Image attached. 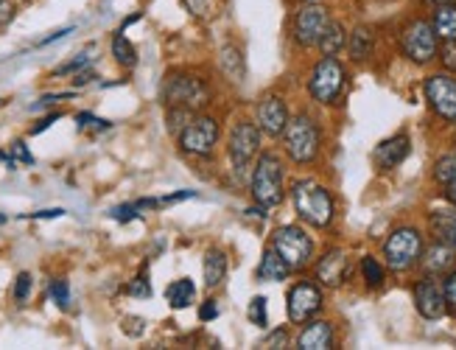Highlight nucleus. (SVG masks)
Listing matches in <instances>:
<instances>
[{"label":"nucleus","instance_id":"nucleus-48","mask_svg":"<svg viewBox=\"0 0 456 350\" xmlns=\"http://www.w3.org/2000/svg\"><path fill=\"white\" fill-rule=\"evenodd\" d=\"M93 79H95V73H93L90 68H85V70L73 73V85H76V87H85V85H90Z\"/></svg>","mask_w":456,"mask_h":350},{"label":"nucleus","instance_id":"nucleus-41","mask_svg":"<svg viewBox=\"0 0 456 350\" xmlns=\"http://www.w3.org/2000/svg\"><path fill=\"white\" fill-rule=\"evenodd\" d=\"M12 158H14V163L34 166V154L28 151V146H26L23 141H14V143H12Z\"/></svg>","mask_w":456,"mask_h":350},{"label":"nucleus","instance_id":"nucleus-13","mask_svg":"<svg viewBox=\"0 0 456 350\" xmlns=\"http://www.w3.org/2000/svg\"><path fill=\"white\" fill-rule=\"evenodd\" d=\"M423 95L428 110L448 126H456V76L448 70L428 73L423 79Z\"/></svg>","mask_w":456,"mask_h":350},{"label":"nucleus","instance_id":"nucleus-18","mask_svg":"<svg viewBox=\"0 0 456 350\" xmlns=\"http://www.w3.org/2000/svg\"><path fill=\"white\" fill-rule=\"evenodd\" d=\"M411 154V138L406 132L392 134V138L381 141L372 151V163L379 171H395Z\"/></svg>","mask_w":456,"mask_h":350},{"label":"nucleus","instance_id":"nucleus-28","mask_svg":"<svg viewBox=\"0 0 456 350\" xmlns=\"http://www.w3.org/2000/svg\"><path fill=\"white\" fill-rule=\"evenodd\" d=\"M219 68H222V73L227 76L230 82H244L247 65H244L241 48H238V45H224L219 51Z\"/></svg>","mask_w":456,"mask_h":350},{"label":"nucleus","instance_id":"nucleus-52","mask_svg":"<svg viewBox=\"0 0 456 350\" xmlns=\"http://www.w3.org/2000/svg\"><path fill=\"white\" fill-rule=\"evenodd\" d=\"M4 222H6V216H0V224H4Z\"/></svg>","mask_w":456,"mask_h":350},{"label":"nucleus","instance_id":"nucleus-45","mask_svg":"<svg viewBox=\"0 0 456 350\" xmlns=\"http://www.w3.org/2000/svg\"><path fill=\"white\" fill-rule=\"evenodd\" d=\"M183 6L196 14V17H205L208 14V0H183Z\"/></svg>","mask_w":456,"mask_h":350},{"label":"nucleus","instance_id":"nucleus-17","mask_svg":"<svg viewBox=\"0 0 456 350\" xmlns=\"http://www.w3.org/2000/svg\"><path fill=\"white\" fill-rule=\"evenodd\" d=\"M294 347H300V350H330V347H336V325L330 320H320V317L303 322L300 330H297V337H294Z\"/></svg>","mask_w":456,"mask_h":350},{"label":"nucleus","instance_id":"nucleus-39","mask_svg":"<svg viewBox=\"0 0 456 350\" xmlns=\"http://www.w3.org/2000/svg\"><path fill=\"white\" fill-rule=\"evenodd\" d=\"M121 330L126 337H132V339H137V337H143L146 334V320L143 317H124L121 320Z\"/></svg>","mask_w":456,"mask_h":350},{"label":"nucleus","instance_id":"nucleus-43","mask_svg":"<svg viewBox=\"0 0 456 350\" xmlns=\"http://www.w3.org/2000/svg\"><path fill=\"white\" fill-rule=\"evenodd\" d=\"M219 314H222V308H219V303H216V300H205L200 305V322H213Z\"/></svg>","mask_w":456,"mask_h":350},{"label":"nucleus","instance_id":"nucleus-1","mask_svg":"<svg viewBox=\"0 0 456 350\" xmlns=\"http://www.w3.org/2000/svg\"><path fill=\"white\" fill-rule=\"evenodd\" d=\"M249 193L252 202L264 208H277L286 199V160L281 151L266 149L255 158L249 171Z\"/></svg>","mask_w":456,"mask_h":350},{"label":"nucleus","instance_id":"nucleus-53","mask_svg":"<svg viewBox=\"0 0 456 350\" xmlns=\"http://www.w3.org/2000/svg\"><path fill=\"white\" fill-rule=\"evenodd\" d=\"M0 104H4V102H0Z\"/></svg>","mask_w":456,"mask_h":350},{"label":"nucleus","instance_id":"nucleus-10","mask_svg":"<svg viewBox=\"0 0 456 350\" xmlns=\"http://www.w3.org/2000/svg\"><path fill=\"white\" fill-rule=\"evenodd\" d=\"M261 138H264V132L255 121L235 118V124L230 129V138H227V158H230V166L238 177H241V174L255 163L257 154H261Z\"/></svg>","mask_w":456,"mask_h":350},{"label":"nucleus","instance_id":"nucleus-25","mask_svg":"<svg viewBox=\"0 0 456 350\" xmlns=\"http://www.w3.org/2000/svg\"><path fill=\"white\" fill-rule=\"evenodd\" d=\"M431 26H434V31H437L440 43H451V40H456V4L434 6Z\"/></svg>","mask_w":456,"mask_h":350},{"label":"nucleus","instance_id":"nucleus-26","mask_svg":"<svg viewBox=\"0 0 456 350\" xmlns=\"http://www.w3.org/2000/svg\"><path fill=\"white\" fill-rule=\"evenodd\" d=\"M347 28H345V23L342 20H330L328 23V28H325V34H322V40H320V53L322 56H339L345 48H347Z\"/></svg>","mask_w":456,"mask_h":350},{"label":"nucleus","instance_id":"nucleus-38","mask_svg":"<svg viewBox=\"0 0 456 350\" xmlns=\"http://www.w3.org/2000/svg\"><path fill=\"white\" fill-rule=\"evenodd\" d=\"M440 65H443V70H448V73H453L456 76V40H451V43H440Z\"/></svg>","mask_w":456,"mask_h":350},{"label":"nucleus","instance_id":"nucleus-32","mask_svg":"<svg viewBox=\"0 0 456 350\" xmlns=\"http://www.w3.org/2000/svg\"><path fill=\"white\" fill-rule=\"evenodd\" d=\"M48 295H51V300L56 303V308H62V311H68V308H70V286H68V281H65V278L51 281Z\"/></svg>","mask_w":456,"mask_h":350},{"label":"nucleus","instance_id":"nucleus-20","mask_svg":"<svg viewBox=\"0 0 456 350\" xmlns=\"http://www.w3.org/2000/svg\"><path fill=\"white\" fill-rule=\"evenodd\" d=\"M350 53V60L355 65H364L372 60V53H375V28L367 26V23H359L350 34H347V48Z\"/></svg>","mask_w":456,"mask_h":350},{"label":"nucleus","instance_id":"nucleus-7","mask_svg":"<svg viewBox=\"0 0 456 350\" xmlns=\"http://www.w3.org/2000/svg\"><path fill=\"white\" fill-rule=\"evenodd\" d=\"M347 90V70L336 56H322L308 73V95L320 107H333L342 102Z\"/></svg>","mask_w":456,"mask_h":350},{"label":"nucleus","instance_id":"nucleus-27","mask_svg":"<svg viewBox=\"0 0 456 350\" xmlns=\"http://www.w3.org/2000/svg\"><path fill=\"white\" fill-rule=\"evenodd\" d=\"M166 300L174 311H183L188 305H193L196 300V283L191 278H180V281H171L166 286Z\"/></svg>","mask_w":456,"mask_h":350},{"label":"nucleus","instance_id":"nucleus-36","mask_svg":"<svg viewBox=\"0 0 456 350\" xmlns=\"http://www.w3.org/2000/svg\"><path fill=\"white\" fill-rule=\"evenodd\" d=\"M126 295L129 297H137V300H149L151 297V281H149V275H137L134 281H129V286H126Z\"/></svg>","mask_w":456,"mask_h":350},{"label":"nucleus","instance_id":"nucleus-44","mask_svg":"<svg viewBox=\"0 0 456 350\" xmlns=\"http://www.w3.org/2000/svg\"><path fill=\"white\" fill-rule=\"evenodd\" d=\"M65 210L62 208H48V210H37V213H28L26 219H62Z\"/></svg>","mask_w":456,"mask_h":350},{"label":"nucleus","instance_id":"nucleus-24","mask_svg":"<svg viewBox=\"0 0 456 350\" xmlns=\"http://www.w3.org/2000/svg\"><path fill=\"white\" fill-rule=\"evenodd\" d=\"M289 275H291V269L286 266V261L277 256L272 247H266L261 256V264L255 269V278L266 281V283H283V281H289Z\"/></svg>","mask_w":456,"mask_h":350},{"label":"nucleus","instance_id":"nucleus-21","mask_svg":"<svg viewBox=\"0 0 456 350\" xmlns=\"http://www.w3.org/2000/svg\"><path fill=\"white\" fill-rule=\"evenodd\" d=\"M227 272H230V261H227V252L219 247H210L205 252V261H202V275H205V286L213 291L219 289L227 281Z\"/></svg>","mask_w":456,"mask_h":350},{"label":"nucleus","instance_id":"nucleus-11","mask_svg":"<svg viewBox=\"0 0 456 350\" xmlns=\"http://www.w3.org/2000/svg\"><path fill=\"white\" fill-rule=\"evenodd\" d=\"M325 308V291L320 281H297L286 291V317L291 325H303L314 317H320Z\"/></svg>","mask_w":456,"mask_h":350},{"label":"nucleus","instance_id":"nucleus-31","mask_svg":"<svg viewBox=\"0 0 456 350\" xmlns=\"http://www.w3.org/2000/svg\"><path fill=\"white\" fill-rule=\"evenodd\" d=\"M247 320L257 328H266L269 325V303L264 295H255L247 305Z\"/></svg>","mask_w":456,"mask_h":350},{"label":"nucleus","instance_id":"nucleus-40","mask_svg":"<svg viewBox=\"0 0 456 350\" xmlns=\"http://www.w3.org/2000/svg\"><path fill=\"white\" fill-rule=\"evenodd\" d=\"M445 286V300H448V314L456 317V269H451L448 275L443 278Z\"/></svg>","mask_w":456,"mask_h":350},{"label":"nucleus","instance_id":"nucleus-49","mask_svg":"<svg viewBox=\"0 0 456 350\" xmlns=\"http://www.w3.org/2000/svg\"><path fill=\"white\" fill-rule=\"evenodd\" d=\"M286 339H289V330H286V328H277L274 334H272V337H266L261 345H264V347H272V345H277V342H283V345H286Z\"/></svg>","mask_w":456,"mask_h":350},{"label":"nucleus","instance_id":"nucleus-33","mask_svg":"<svg viewBox=\"0 0 456 350\" xmlns=\"http://www.w3.org/2000/svg\"><path fill=\"white\" fill-rule=\"evenodd\" d=\"M93 65V48H87V51H82L76 56V60H70L68 65H59L53 73L56 76H68V73H78V70H85V68H90Z\"/></svg>","mask_w":456,"mask_h":350},{"label":"nucleus","instance_id":"nucleus-6","mask_svg":"<svg viewBox=\"0 0 456 350\" xmlns=\"http://www.w3.org/2000/svg\"><path fill=\"white\" fill-rule=\"evenodd\" d=\"M426 249V236L411 224L395 227L387 241H384V264L387 269H392L395 275H403V272H411L414 266H420Z\"/></svg>","mask_w":456,"mask_h":350},{"label":"nucleus","instance_id":"nucleus-15","mask_svg":"<svg viewBox=\"0 0 456 350\" xmlns=\"http://www.w3.org/2000/svg\"><path fill=\"white\" fill-rule=\"evenodd\" d=\"M291 121V112H289V102L286 95L281 93H266L261 102H257L255 107V124L261 126V132L266 134V138H281V134L286 132Z\"/></svg>","mask_w":456,"mask_h":350},{"label":"nucleus","instance_id":"nucleus-4","mask_svg":"<svg viewBox=\"0 0 456 350\" xmlns=\"http://www.w3.org/2000/svg\"><path fill=\"white\" fill-rule=\"evenodd\" d=\"M160 95L168 110H188V112H202L213 102V90L208 79L191 70H171L166 76Z\"/></svg>","mask_w":456,"mask_h":350},{"label":"nucleus","instance_id":"nucleus-42","mask_svg":"<svg viewBox=\"0 0 456 350\" xmlns=\"http://www.w3.org/2000/svg\"><path fill=\"white\" fill-rule=\"evenodd\" d=\"M17 17V0H0V28H6Z\"/></svg>","mask_w":456,"mask_h":350},{"label":"nucleus","instance_id":"nucleus-8","mask_svg":"<svg viewBox=\"0 0 456 350\" xmlns=\"http://www.w3.org/2000/svg\"><path fill=\"white\" fill-rule=\"evenodd\" d=\"M401 53L418 68L437 62L440 37L434 31L431 20H426V17H411V20L401 28Z\"/></svg>","mask_w":456,"mask_h":350},{"label":"nucleus","instance_id":"nucleus-50","mask_svg":"<svg viewBox=\"0 0 456 350\" xmlns=\"http://www.w3.org/2000/svg\"><path fill=\"white\" fill-rule=\"evenodd\" d=\"M68 34H73V28H59V31H53L51 37H45L43 43L39 45H51V43H56V40H62V37H68Z\"/></svg>","mask_w":456,"mask_h":350},{"label":"nucleus","instance_id":"nucleus-37","mask_svg":"<svg viewBox=\"0 0 456 350\" xmlns=\"http://www.w3.org/2000/svg\"><path fill=\"white\" fill-rule=\"evenodd\" d=\"M141 213H143L141 202H129V205H118V208H112V210H110V216H112L115 222L126 224V222H132V219L141 216Z\"/></svg>","mask_w":456,"mask_h":350},{"label":"nucleus","instance_id":"nucleus-23","mask_svg":"<svg viewBox=\"0 0 456 350\" xmlns=\"http://www.w3.org/2000/svg\"><path fill=\"white\" fill-rule=\"evenodd\" d=\"M431 174H434V183L440 185L443 197L451 205H456V151L443 154V158L434 163V171Z\"/></svg>","mask_w":456,"mask_h":350},{"label":"nucleus","instance_id":"nucleus-3","mask_svg":"<svg viewBox=\"0 0 456 350\" xmlns=\"http://www.w3.org/2000/svg\"><path fill=\"white\" fill-rule=\"evenodd\" d=\"M281 141L286 158L294 166H314L322 154V126L311 112H294Z\"/></svg>","mask_w":456,"mask_h":350},{"label":"nucleus","instance_id":"nucleus-47","mask_svg":"<svg viewBox=\"0 0 456 350\" xmlns=\"http://www.w3.org/2000/svg\"><path fill=\"white\" fill-rule=\"evenodd\" d=\"M185 199H196V191H180V193H171V197H163L160 205H174V202H185Z\"/></svg>","mask_w":456,"mask_h":350},{"label":"nucleus","instance_id":"nucleus-34","mask_svg":"<svg viewBox=\"0 0 456 350\" xmlns=\"http://www.w3.org/2000/svg\"><path fill=\"white\" fill-rule=\"evenodd\" d=\"M31 289H34V278H31V272H20V275L14 278V289H12V295L17 303H26L31 297Z\"/></svg>","mask_w":456,"mask_h":350},{"label":"nucleus","instance_id":"nucleus-12","mask_svg":"<svg viewBox=\"0 0 456 350\" xmlns=\"http://www.w3.org/2000/svg\"><path fill=\"white\" fill-rule=\"evenodd\" d=\"M330 20L333 17L325 4H320V0H303V6L294 12V20H291L294 43L300 48H316Z\"/></svg>","mask_w":456,"mask_h":350},{"label":"nucleus","instance_id":"nucleus-35","mask_svg":"<svg viewBox=\"0 0 456 350\" xmlns=\"http://www.w3.org/2000/svg\"><path fill=\"white\" fill-rule=\"evenodd\" d=\"M76 126L82 129V132H87V129H93V132H107L112 124L104 121V118H98V115H93V112H78L76 115Z\"/></svg>","mask_w":456,"mask_h":350},{"label":"nucleus","instance_id":"nucleus-9","mask_svg":"<svg viewBox=\"0 0 456 350\" xmlns=\"http://www.w3.org/2000/svg\"><path fill=\"white\" fill-rule=\"evenodd\" d=\"M222 138V124L216 115L208 112H196L193 118L185 124V129L176 134V143L185 154L191 158H200V160H210L216 154V146H219Z\"/></svg>","mask_w":456,"mask_h":350},{"label":"nucleus","instance_id":"nucleus-22","mask_svg":"<svg viewBox=\"0 0 456 350\" xmlns=\"http://www.w3.org/2000/svg\"><path fill=\"white\" fill-rule=\"evenodd\" d=\"M428 227L434 232V239H440L456 249V205L448 202V208L431 210L428 213Z\"/></svg>","mask_w":456,"mask_h":350},{"label":"nucleus","instance_id":"nucleus-16","mask_svg":"<svg viewBox=\"0 0 456 350\" xmlns=\"http://www.w3.org/2000/svg\"><path fill=\"white\" fill-rule=\"evenodd\" d=\"M347 275H350V258L342 247H328L322 256L314 261V278L325 289L345 286Z\"/></svg>","mask_w":456,"mask_h":350},{"label":"nucleus","instance_id":"nucleus-30","mask_svg":"<svg viewBox=\"0 0 456 350\" xmlns=\"http://www.w3.org/2000/svg\"><path fill=\"white\" fill-rule=\"evenodd\" d=\"M112 56H115V62L126 70H132L137 65V48L126 40V34L121 28L112 34Z\"/></svg>","mask_w":456,"mask_h":350},{"label":"nucleus","instance_id":"nucleus-29","mask_svg":"<svg viewBox=\"0 0 456 350\" xmlns=\"http://www.w3.org/2000/svg\"><path fill=\"white\" fill-rule=\"evenodd\" d=\"M359 269H362V281H364L367 289L375 291V289H381L387 283V264L379 261L375 256H364L362 264H359Z\"/></svg>","mask_w":456,"mask_h":350},{"label":"nucleus","instance_id":"nucleus-46","mask_svg":"<svg viewBox=\"0 0 456 350\" xmlns=\"http://www.w3.org/2000/svg\"><path fill=\"white\" fill-rule=\"evenodd\" d=\"M59 118H62V112H51V115H45V118L43 121H39V124H34L31 126V134H39V132H45L51 124H56Z\"/></svg>","mask_w":456,"mask_h":350},{"label":"nucleus","instance_id":"nucleus-19","mask_svg":"<svg viewBox=\"0 0 456 350\" xmlns=\"http://www.w3.org/2000/svg\"><path fill=\"white\" fill-rule=\"evenodd\" d=\"M420 266H423V275H437V278H445L451 269H456V249L440 239H434L431 244H426L423 249V258H420Z\"/></svg>","mask_w":456,"mask_h":350},{"label":"nucleus","instance_id":"nucleus-14","mask_svg":"<svg viewBox=\"0 0 456 350\" xmlns=\"http://www.w3.org/2000/svg\"><path fill=\"white\" fill-rule=\"evenodd\" d=\"M411 297H414L418 314L428 322H437L448 314L445 286H443V278H437V275H423L418 283H414Z\"/></svg>","mask_w":456,"mask_h":350},{"label":"nucleus","instance_id":"nucleus-2","mask_svg":"<svg viewBox=\"0 0 456 350\" xmlns=\"http://www.w3.org/2000/svg\"><path fill=\"white\" fill-rule=\"evenodd\" d=\"M291 205L294 213L314 230H328L336 222V199L333 191L316 180H297L291 185Z\"/></svg>","mask_w":456,"mask_h":350},{"label":"nucleus","instance_id":"nucleus-51","mask_svg":"<svg viewBox=\"0 0 456 350\" xmlns=\"http://www.w3.org/2000/svg\"><path fill=\"white\" fill-rule=\"evenodd\" d=\"M428 4H434V6H443V4H456V0H428Z\"/></svg>","mask_w":456,"mask_h":350},{"label":"nucleus","instance_id":"nucleus-5","mask_svg":"<svg viewBox=\"0 0 456 350\" xmlns=\"http://www.w3.org/2000/svg\"><path fill=\"white\" fill-rule=\"evenodd\" d=\"M269 247L286 261V266L294 272H305L316 258V244L314 236L303 224H281L269 239Z\"/></svg>","mask_w":456,"mask_h":350}]
</instances>
